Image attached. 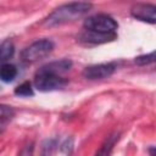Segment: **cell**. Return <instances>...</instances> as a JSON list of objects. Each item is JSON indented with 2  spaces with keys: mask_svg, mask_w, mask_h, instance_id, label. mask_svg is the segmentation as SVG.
<instances>
[{
  "mask_svg": "<svg viewBox=\"0 0 156 156\" xmlns=\"http://www.w3.org/2000/svg\"><path fill=\"white\" fill-rule=\"evenodd\" d=\"M15 54V45L10 39L4 40L0 43V66L6 63Z\"/></svg>",
  "mask_w": 156,
  "mask_h": 156,
  "instance_id": "cell-9",
  "label": "cell"
},
{
  "mask_svg": "<svg viewBox=\"0 0 156 156\" xmlns=\"http://www.w3.org/2000/svg\"><path fill=\"white\" fill-rule=\"evenodd\" d=\"M149 152H150V156H155V147L151 146V147L149 149Z\"/></svg>",
  "mask_w": 156,
  "mask_h": 156,
  "instance_id": "cell-18",
  "label": "cell"
},
{
  "mask_svg": "<svg viewBox=\"0 0 156 156\" xmlns=\"http://www.w3.org/2000/svg\"><path fill=\"white\" fill-rule=\"evenodd\" d=\"M54 50V43L50 39H39L24 48L21 52V58L26 63H34L50 55Z\"/></svg>",
  "mask_w": 156,
  "mask_h": 156,
  "instance_id": "cell-4",
  "label": "cell"
},
{
  "mask_svg": "<svg viewBox=\"0 0 156 156\" xmlns=\"http://www.w3.org/2000/svg\"><path fill=\"white\" fill-rule=\"evenodd\" d=\"M72 67V61L61 58L41 66L34 76V87L39 91H52L62 89L67 85L68 80L62 76Z\"/></svg>",
  "mask_w": 156,
  "mask_h": 156,
  "instance_id": "cell-1",
  "label": "cell"
},
{
  "mask_svg": "<svg viewBox=\"0 0 156 156\" xmlns=\"http://www.w3.org/2000/svg\"><path fill=\"white\" fill-rule=\"evenodd\" d=\"M73 150V139L72 138H67L61 145H60V151L63 152L65 155H69Z\"/></svg>",
  "mask_w": 156,
  "mask_h": 156,
  "instance_id": "cell-15",
  "label": "cell"
},
{
  "mask_svg": "<svg viewBox=\"0 0 156 156\" xmlns=\"http://www.w3.org/2000/svg\"><path fill=\"white\" fill-rule=\"evenodd\" d=\"M13 116H15V111L11 106L0 104V121H4V122L9 123L12 119Z\"/></svg>",
  "mask_w": 156,
  "mask_h": 156,
  "instance_id": "cell-13",
  "label": "cell"
},
{
  "mask_svg": "<svg viewBox=\"0 0 156 156\" xmlns=\"http://www.w3.org/2000/svg\"><path fill=\"white\" fill-rule=\"evenodd\" d=\"M117 68V65L115 62H106V63H99V65H91L83 69L82 76L90 80L96 79H105L111 77Z\"/></svg>",
  "mask_w": 156,
  "mask_h": 156,
  "instance_id": "cell-5",
  "label": "cell"
},
{
  "mask_svg": "<svg viewBox=\"0 0 156 156\" xmlns=\"http://www.w3.org/2000/svg\"><path fill=\"white\" fill-rule=\"evenodd\" d=\"M130 15L139 21L154 24L156 22V6L152 4H135L130 9Z\"/></svg>",
  "mask_w": 156,
  "mask_h": 156,
  "instance_id": "cell-6",
  "label": "cell"
},
{
  "mask_svg": "<svg viewBox=\"0 0 156 156\" xmlns=\"http://www.w3.org/2000/svg\"><path fill=\"white\" fill-rule=\"evenodd\" d=\"M56 146H57V139L56 138H48V139L43 140V143L40 145L39 156H52Z\"/></svg>",
  "mask_w": 156,
  "mask_h": 156,
  "instance_id": "cell-11",
  "label": "cell"
},
{
  "mask_svg": "<svg viewBox=\"0 0 156 156\" xmlns=\"http://www.w3.org/2000/svg\"><path fill=\"white\" fill-rule=\"evenodd\" d=\"M17 76V68L16 66L11 63H4L0 66V79L5 83L12 82Z\"/></svg>",
  "mask_w": 156,
  "mask_h": 156,
  "instance_id": "cell-10",
  "label": "cell"
},
{
  "mask_svg": "<svg viewBox=\"0 0 156 156\" xmlns=\"http://www.w3.org/2000/svg\"><path fill=\"white\" fill-rule=\"evenodd\" d=\"M116 38H117V34H101V33H95V32H90V30H85V29L78 35V40L80 43L93 44V45L112 41Z\"/></svg>",
  "mask_w": 156,
  "mask_h": 156,
  "instance_id": "cell-7",
  "label": "cell"
},
{
  "mask_svg": "<svg viewBox=\"0 0 156 156\" xmlns=\"http://www.w3.org/2000/svg\"><path fill=\"white\" fill-rule=\"evenodd\" d=\"M15 94L17 96H22V98H28V96H33L34 91L32 88L30 82H23L22 84H20L18 87L15 88Z\"/></svg>",
  "mask_w": 156,
  "mask_h": 156,
  "instance_id": "cell-12",
  "label": "cell"
},
{
  "mask_svg": "<svg viewBox=\"0 0 156 156\" xmlns=\"http://www.w3.org/2000/svg\"><path fill=\"white\" fill-rule=\"evenodd\" d=\"M83 27L85 30L101 33V34H116L118 23L108 15L98 13L84 20Z\"/></svg>",
  "mask_w": 156,
  "mask_h": 156,
  "instance_id": "cell-3",
  "label": "cell"
},
{
  "mask_svg": "<svg viewBox=\"0 0 156 156\" xmlns=\"http://www.w3.org/2000/svg\"><path fill=\"white\" fill-rule=\"evenodd\" d=\"M6 124H7V122H4V121H0V134L5 130V128H6Z\"/></svg>",
  "mask_w": 156,
  "mask_h": 156,
  "instance_id": "cell-17",
  "label": "cell"
},
{
  "mask_svg": "<svg viewBox=\"0 0 156 156\" xmlns=\"http://www.w3.org/2000/svg\"><path fill=\"white\" fill-rule=\"evenodd\" d=\"M155 61V52H150V54H146V55H140L138 57H135L134 62L139 66H146L149 63H152Z\"/></svg>",
  "mask_w": 156,
  "mask_h": 156,
  "instance_id": "cell-14",
  "label": "cell"
},
{
  "mask_svg": "<svg viewBox=\"0 0 156 156\" xmlns=\"http://www.w3.org/2000/svg\"><path fill=\"white\" fill-rule=\"evenodd\" d=\"M118 139H119V132L111 133L104 140V143L100 145V147L96 150L94 156H110L112 150H113V147H115V145H116V143L118 141Z\"/></svg>",
  "mask_w": 156,
  "mask_h": 156,
  "instance_id": "cell-8",
  "label": "cell"
},
{
  "mask_svg": "<svg viewBox=\"0 0 156 156\" xmlns=\"http://www.w3.org/2000/svg\"><path fill=\"white\" fill-rule=\"evenodd\" d=\"M33 152H34V143L29 141L22 147L18 156H33Z\"/></svg>",
  "mask_w": 156,
  "mask_h": 156,
  "instance_id": "cell-16",
  "label": "cell"
},
{
  "mask_svg": "<svg viewBox=\"0 0 156 156\" xmlns=\"http://www.w3.org/2000/svg\"><path fill=\"white\" fill-rule=\"evenodd\" d=\"M93 7L90 2L85 1H74V2H67L58 7H56L44 21L43 26L51 28L56 26H61L68 22H72L74 20H78L79 17L88 13V11Z\"/></svg>",
  "mask_w": 156,
  "mask_h": 156,
  "instance_id": "cell-2",
  "label": "cell"
}]
</instances>
